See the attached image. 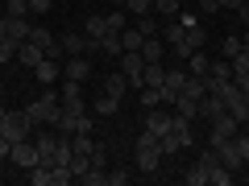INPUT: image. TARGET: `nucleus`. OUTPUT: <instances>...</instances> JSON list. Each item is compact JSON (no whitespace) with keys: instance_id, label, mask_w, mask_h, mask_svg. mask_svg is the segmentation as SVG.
<instances>
[{"instance_id":"obj_1","label":"nucleus","mask_w":249,"mask_h":186,"mask_svg":"<svg viewBox=\"0 0 249 186\" xmlns=\"http://www.w3.org/2000/svg\"><path fill=\"white\" fill-rule=\"evenodd\" d=\"M133 157H137V170H142V174H154V170L162 166V149H158V137H154L150 128H145V133H142V137L133 141Z\"/></svg>"},{"instance_id":"obj_2","label":"nucleus","mask_w":249,"mask_h":186,"mask_svg":"<svg viewBox=\"0 0 249 186\" xmlns=\"http://www.w3.org/2000/svg\"><path fill=\"white\" fill-rule=\"evenodd\" d=\"M34 128L37 124L29 120L25 108H13V112L0 116V137H9V141H25V137H34Z\"/></svg>"},{"instance_id":"obj_3","label":"nucleus","mask_w":249,"mask_h":186,"mask_svg":"<svg viewBox=\"0 0 249 186\" xmlns=\"http://www.w3.org/2000/svg\"><path fill=\"white\" fill-rule=\"evenodd\" d=\"M25 112H29V120H34V124H54V120H58V112H62L58 91H46V95H37L34 104L25 108Z\"/></svg>"},{"instance_id":"obj_4","label":"nucleus","mask_w":249,"mask_h":186,"mask_svg":"<svg viewBox=\"0 0 249 186\" xmlns=\"http://www.w3.org/2000/svg\"><path fill=\"white\" fill-rule=\"evenodd\" d=\"M121 75L129 79V87H145V58H142V50H124L121 54Z\"/></svg>"},{"instance_id":"obj_5","label":"nucleus","mask_w":249,"mask_h":186,"mask_svg":"<svg viewBox=\"0 0 249 186\" xmlns=\"http://www.w3.org/2000/svg\"><path fill=\"white\" fill-rule=\"evenodd\" d=\"M162 42H166L170 50L178 54V58H191V46H187V25H183L178 17L166 21V29H162Z\"/></svg>"},{"instance_id":"obj_6","label":"nucleus","mask_w":249,"mask_h":186,"mask_svg":"<svg viewBox=\"0 0 249 186\" xmlns=\"http://www.w3.org/2000/svg\"><path fill=\"white\" fill-rule=\"evenodd\" d=\"M241 133V120L232 112H224V116H216L212 120V133H208V145H220V141H232V137Z\"/></svg>"},{"instance_id":"obj_7","label":"nucleus","mask_w":249,"mask_h":186,"mask_svg":"<svg viewBox=\"0 0 249 186\" xmlns=\"http://www.w3.org/2000/svg\"><path fill=\"white\" fill-rule=\"evenodd\" d=\"M9 157L17 161V166L25 170V174H29V170L37 166V161H42V157H37V145H34V137H25V141H13V149H9Z\"/></svg>"},{"instance_id":"obj_8","label":"nucleus","mask_w":249,"mask_h":186,"mask_svg":"<svg viewBox=\"0 0 249 186\" xmlns=\"http://www.w3.org/2000/svg\"><path fill=\"white\" fill-rule=\"evenodd\" d=\"M58 99H62L67 112H88V104H83V83H75V79H62Z\"/></svg>"},{"instance_id":"obj_9","label":"nucleus","mask_w":249,"mask_h":186,"mask_svg":"<svg viewBox=\"0 0 249 186\" xmlns=\"http://www.w3.org/2000/svg\"><path fill=\"white\" fill-rule=\"evenodd\" d=\"M183 83H187V71H166V79H162V108H175Z\"/></svg>"},{"instance_id":"obj_10","label":"nucleus","mask_w":249,"mask_h":186,"mask_svg":"<svg viewBox=\"0 0 249 186\" xmlns=\"http://www.w3.org/2000/svg\"><path fill=\"white\" fill-rule=\"evenodd\" d=\"M62 79L88 83V79H91V62H88V54H75V58H67V66H62Z\"/></svg>"},{"instance_id":"obj_11","label":"nucleus","mask_w":249,"mask_h":186,"mask_svg":"<svg viewBox=\"0 0 249 186\" xmlns=\"http://www.w3.org/2000/svg\"><path fill=\"white\" fill-rule=\"evenodd\" d=\"M170 124H175V112H166V108H145V128L154 137H162Z\"/></svg>"},{"instance_id":"obj_12","label":"nucleus","mask_w":249,"mask_h":186,"mask_svg":"<svg viewBox=\"0 0 249 186\" xmlns=\"http://www.w3.org/2000/svg\"><path fill=\"white\" fill-rule=\"evenodd\" d=\"M196 116H204V120L212 124L216 116H224V99H220V95H212V91H208V95H199V104H196Z\"/></svg>"},{"instance_id":"obj_13","label":"nucleus","mask_w":249,"mask_h":186,"mask_svg":"<svg viewBox=\"0 0 249 186\" xmlns=\"http://www.w3.org/2000/svg\"><path fill=\"white\" fill-rule=\"evenodd\" d=\"M58 75H62L58 58H42V62L34 66V79H37V83H46V87H54V83H58Z\"/></svg>"},{"instance_id":"obj_14","label":"nucleus","mask_w":249,"mask_h":186,"mask_svg":"<svg viewBox=\"0 0 249 186\" xmlns=\"http://www.w3.org/2000/svg\"><path fill=\"white\" fill-rule=\"evenodd\" d=\"M42 58H46V50H42V46H34V42H29V37H25V42L17 46V62H21V66H25V71H34V66H37V62H42Z\"/></svg>"},{"instance_id":"obj_15","label":"nucleus","mask_w":249,"mask_h":186,"mask_svg":"<svg viewBox=\"0 0 249 186\" xmlns=\"http://www.w3.org/2000/svg\"><path fill=\"white\" fill-rule=\"evenodd\" d=\"M79 120H83V112H67V108H62L58 120H54V133L58 137H75L79 133Z\"/></svg>"},{"instance_id":"obj_16","label":"nucleus","mask_w":249,"mask_h":186,"mask_svg":"<svg viewBox=\"0 0 249 186\" xmlns=\"http://www.w3.org/2000/svg\"><path fill=\"white\" fill-rule=\"evenodd\" d=\"M216 153H220V166H229L232 174H237V170H245V161H241V153H237V145L232 141H220V145H212Z\"/></svg>"},{"instance_id":"obj_17","label":"nucleus","mask_w":249,"mask_h":186,"mask_svg":"<svg viewBox=\"0 0 249 186\" xmlns=\"http://www.w3.org/2000/svg\"><path fill=\"white\" fill-rule=\"evenodd\" d=\"M58 46H62V54H67V58H75V54H88V33H62Z\"/></svg>"},{"instance_id":"obj_18","label":"nucleus","mask_w":249,"mask_h":186,"mask_svg":"<svg viewBox=\"0 0 249 186\" xmlns=\"http://www.w3.org/2000/svg\"><path fill=\"white\" fill-rule=\"evenodd\" d=\"M104 95L124 99V95H129V79H124V75H104Z\"/></svg>"},{"instance_id":"obj_19","label":"nucleus","mask_w":249,"mask_h":186,"mask_svg":"<svg viewBox=\"0 0 249 186\" xmlns=\"http://www.w3.org/2000/svg\"><path fill=\"white\" fill-rule=\"evenodd\" d=\"M162 54H166V42H158V33L142 42V58L145 62H162Z\"/></svg>"},{"instance_id":"obj_20","label":"nucleus","mask_w":249,"mask_h":186,"mask_svg":"<svg viewBox=\"0 0 249 186\" xmlns=\"http://www.w3.org/2000/svg\"><path fill=\"white\" fill-rule=\"evenodd\" d=\"M29 182H34V186H54V166H46V161H37V166L29 170Z\"/></svg>"},{"instance_id":"obj_21","label":"nucleus","mask_w":249,"mask_h":186,"mask_svg":"<svg viewBox=\"0 0 249 186\" xmlns=\"http://www.w3.org/2000/svg\"><path fill=\"white\" fill-rule=\"evenodd\" d=\"M121 50H124V46H121V33H116V29H108V33L100 37V54H112V58H121Z\"/></svg>"},{"instance_id":"obj_22","label":"nucleus","mask_w":249,"mask_h":186,"mask_svg":"<svg viewBox=\"0 0 249 186\" xmlns=\"http://www.w3.org/2000/svg\"><path fill=\"white\" fill-rule=\"evenodd\" d=\"M83 33H88V37H91V42H100V37H104V33H108V21H104V17H100V13H91V17H88V25H83Z\"/></svg>"},{"instance_id":"obj_23","label":"nucleus","mask_w":249,"mask_h":186,"mask_svg":"<svg viewBox=\"0 0 249 186\" xmlns=\"http://www.w3.org/2000/svg\"><path fill=\"white\" fill-rule=\"evenodd\" d=\"M75 182H83V186H108V170H100V166H91L88 174H79Z\"/></svg>"},{"instance_id":"obj_24","label":"nucleus","mask_w":249,"mask_h":186,"mask_svg":"<svg viewBox=\"0 0 249 186\" xmlns=\"http://www.w3.org/2000/svg\"><path fill=\"white\" fill-rule=\"evenodd\" d=\"M162 79H166L162 62H145V87H158V91H162Z\"/></svg>"},{"instance_id":"obj_25","label":"nucleus","mask_w":249,"mask_h":186,"mask_svg":"<svg viewBox=\"0 0 249 186\" xmlns=\"http://www.w3.org/2000/svg\"><path fill=\"white\" fill-rule=\"evenodd\" d=\"M116 108H121V99H112V95H100L96 104H91V112H96V116H116Z\"/></svg>"},{"instance_id":"obj_26","label":"nucleus","mask_w":249,"mask_h":186,"mask_svg":"<svg viewBox=\"0 0 249 186\" xmlns=\"http://www.w3.org/2000/svg\"><path fill=\"white\" fill-rule=\"evenodd\" d=\"M154 9H158V17H166V21H175L178 13H183V4H178V0H154Z\"/></svg>"},{"instance_id":"obj_27","label":"nucleus","mask_w":249,"mask_h":186,"mask_svg":"<svg viewBox=\"0 0 249 186\" xmlns=\"http://www.w3.org/2000/svg\"><path fill=\"white\" fill-rule=\"evenodd\" d=\"M142 42H145L142 29H124V33H121V46H124V50H142ZM124 50H121V54H124Z\"/></svg>"},{"instance_id":"obj_28","label":"nucleus","mask_w":249,"mask_h":186,"mask_svg":"<svg viewBox=\"0 0 249 186\" xmlns=\"http://www.w3.org/2000/svg\"><path fill=\"white\" fill-rule=\"evenodd\" d=\"M187 62H191V71H187V75H208V66H212V58H208L204 50H196Z\"/></svg>"},{"instance_id":"obj_29","label":"nucleus","mask_w":249,"mask_h":186,"mask_svg":"<svg viewBox=\"0 0 249 186\" xmlns=\"http://www.w3.org/2000/svg\"><path fill=\"white\" fill-rule=\"evenodd\" d=\"M9 37H13V42H25V37H29L25 17H9Z\"/></svg>"},{"instance_id":"obj_30","label":"nucleus","mask_w":249,"mask_h":186,"mask_svg":"<svg viewBox=\"0 0 249 186\" xmlns=\"http://www.w3.org/2000/svg\"><path fill=\"white\" fill-rule=\"evenodd\" d=\"M183 182H187V186H204V182H208V170L196 161V166H191V170L183 174Z\"/></svg>"},{"instance_id":"obj_31","label":"nucleus","mask_w":249,"mask_h":186,"mask_svg":"<svg viewBox=\"0 0 249 186\" xmlns=\"http://www.w3.org/2000/svg\"><path fill=\"white\" fill-rule=\"evenodd\" d=\"M124 13H133V17H145V13H154V0H124Z\"/></svg>"},{"instance_id":"obj_32","label":"nucleus","mask_w":249,"mask_h":186,"mask_svg":"<svg viewBox=\"0 0 249 186\" xmlns=\"http://www.w3.org/2000/svg\"><path fill=\"white\" fill-rule=\"evenodd\" d=\"M208 182H212V186H229V182H232V170H229V166H216L212 174H208Z\"/></svg>"},{"instance_id":"obj_33","label":"nucleus","mask_w":249,"mask_h":186,"mask_svg":"<svg viewBox=\"0 0 249 186\" xmlns=\"http://www.w3.org/2000/svg\"><path fill=\"white\" fill-rule=\"evenodd\" d=\"M29 0H4V17H25Z\"/></svg>"},{"instance_id":"obj_34","label":"nucleus","mask_w":249,"mask_h":186,"mask_svg":"<svg viewBox=\"0 0 249 186\" xmlns=\"http://www.w3.org/2000/svg\"><path fill=\"white\" fill-rule=\"evenodd\" d=\"M142 108H162V91L158 87H142Z\"/></svg>"},{"instance_id":"obj_35","label":"nucleus","mask_w":249,"mask_h":186,"mask_svg":"<svg viewBox=\"0 0 249 186\" xmlns=\"http://www.w3.org/2000/svg\"><path fill=\"white\" fill-rule=\"evenodd\" d=\"M17 46H21V42H13V37H4V42H0V66L17 58Z\"/></svg>"},{"instance_id":"obj_36","label":"nucleus","mask_w":249,"mask_h":186,"mask_svg":"<svg viewBox=\"0 0 249 186\" xmlns=\"http://www.w3.org/2000/svg\"><path fill=\"white\" fill-rule=\"evenodd\" d=\"M220 46H224V54H220V58H237V54L245 50V42H241V37H224Z\"/></svg>"},{"instance_id":"obj_37","label":"nucleus","mask_w":249,"mask_h":186,"mask_svg":"<svg viewBox=\"0 0 249 186\" xmlns=\"http://www.w3.org/2000/svg\"><path fill=\"white\" fill-rule=\"evenodd\" d=\"M232 145H237L241 161H245V166H249V133H237V137H232Z\"/></svg>"},{"instance_id":"obj_38","label":"nucleus","mask_w":249,"mask_h":186,"mask_svg":"<svg viewBox=\"0 0 249 186\" xmlns=\"http://www.w3.org/2000/svg\"><path fill=\"white\" fill-rule=\"evenodd\" d=\"M229 62H232V75H245L249 71V50H241L237 58H229Z\"/></svg>"},{"instance_id":"obj_39","label":"nucleus","mask_w":249,"mask_h":186,"mask_svg":"<svg viewBox=\"0 0 249 186\" xmlns=\"http://www.w3.org/2000/svg\"><path fill=\"white\" fill-rule=\"evenodd\" d=\"M104 21H108V29H116V33H124V13H121V9H112V13H108Z\"/></svg>"},{"instance_id":"obj_40","label":"nucleus","mask_w":249,"mask_h":186,"mask_svg":"<svg viewBox=\"0 0 249 186\" xmlns=\"http://www.w3.org/2000/svg\"><path fill=\"white\" fill-rule=\"evenodd\" d=\"M137 29H142L145 37H154V33H158V25H154V17H150V13H145V17H137Z\"/></svg>"},{"instance_id":"obj_41","label":"nucleus","mask_w":249,"mask_h":186,"mask_svg":"<svg viewBox=\"0 0 249 186\" xmlns=\"http://www.w3.org/2000/svg\"><path fill=\"white\" fill-rule=\"evenodd\" d=\"M124 182H129L124 170H108V186H124Z\"/></svg>"},{"instance_id":"obj_42","label":"nucleus","mask_w":249,"mask_h":186,"mask_svg":"<svg viewBox=\"0 0 249 186\" xmlns=\"http://www.w3.org/2000/svg\"><path fill=\"white\" fill-rule=\"evenodd\" d=\"M54 0H29V13H50Z\"/></svg>"},{"instance_id":"obj_43","label":"nucleus","mask_w":249,"mask_h":186,"mask_svg":"<svg viewBox=\"0 0 249 186\" xmlns=\"http://www.w3.org/2000/svg\"><path fill=\"white\" fill-rule=\"evenodd\" d=\"M232 83H237V87H241V95L249 99V71H245V75H232Z\"/></svg>"},{"instance_id":"obj_44","label":"nucleus","mask_w":249,"mask_h":186,"mask_svg":"<svg viewBox=\"0 0 249 186\" xmlns=\"http://www.w3.org/2000/svg\"><path fill=\"white\" fill-rule=\"evenodd\" d=\"M196 4H199L204 13H220V0H196Z\"/></svg>"},{"instance_id":"obj_45","label":"nucleus","mask_w":249,"mask_h":186,"mask_svg":"<svg viewBox=\"0 0 249 186\" xmlns=\"http://www.w3.org/2000/svg\"><path fill=\"white\" fill-rule=\"evenodd\" d=\"M241 4L245 0H220V9H229V13H241Z\"/></svg>"},{"instance_id":"obj_46","label":"nucleus","mask_w":249,"mask_h":186,"mask_svg":"<svg viewBox=\"0 0 249 186\" xmlns=\"http://www.w3.org/2000/svg\"><path fill=\"white\" fill-rule=\"evenodd\" d=\"M9 149H13V141H9V137H0V161L9 157Z\"/></svg>"},{"instance_id":"obj_47","label":"nucleus","mask_w":249,"mask_h":186,"mask_svg":"<svg viewBox=\"0 0 249 186\" xmlns=\"http://www.w3.org/2000/svg\"><path fill=\"white\" fill-rule=\"evenodd\" d=\"M4 37H9V17L0 13V42H4Z\"/></svg>"},{"instance_id":"obj_48","label":"nucleus","mask_w":249,"mask_h":186,"mask_svg":"<svg viewBox=\"0 0 249 186\" xmlns=\"http://www.w3.org/2000/svg\"><path fill=\"white\" fill-rule=\"evenodd\" d=\"M178 4H183V9H191V4H196V0H178Z\"/></svg>"},{"instance_id":"obj_49","label":"nucleus","mask_w":249,"mask_h":186,"mask_svg":"<svg viewBox=\"0 0 249 186\" xmlns=\"http://www.w3.org/2000/svg\"><path fill=\"white\" fill-rule=\"evenodd\" d=\"M241 42H245V50H249V29H245V37H241Z\"/></svg>"}]
</instances>
